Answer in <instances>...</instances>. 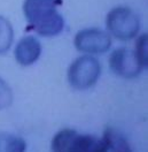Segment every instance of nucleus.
Returning a JSON list of instances; mask_svg holds the SVG:
<instances>
[{"label":"nucleus","mask_w":148,"mask_h":152,"mask_svg":"<svg viewBox=\"0 0 148 152\" xmlns=\"http://www.w3.org/2000/svg\"><path fill=\"white\" fill-rule=\"evenodd\" d=\"M134 52L137 53L142 65L147 66V35H142L139 37L138 42L136 43Z\"/></svg>","instance_id":"11"},{"label":"nucleus","mask_w":148,"mask_h":152,"mask_svg":"<svg viewBox=\"0 0 148 152\" xmlns=\"http://www.w3.org/2000/svg\"><path fill=\"white\" fill-rule=\"evenodd\" d=\"M53 152H106V145L93 136L78 135L65 129L55 135L52 142Z\"/></svg>","instance_id":"4"},{"label":"nucleus","mask_w":148,"mask_h":152,"mask_svg":"<svg viewBox=\"0 0 148 152\" xmlns=\"http://www.w3.org/2000/svg\"><path fill=\"white\" fill-rule=\"evenodd\" d=\"M14 39V30L10 22L0 15V54L6 53L10 48Z\"/></svg>","instance_id":"9"},{"label":"nucleus","mask_w":148,"mask_h":152,"mask_svg":"<svg viewBox=\"0 0 148 152\" xmlns=\"http://www.w3.org/2000/svg\"><path fill=\"white\" fill-rule=\"evenodd\" d=\"M41 54V44L33 36L21 38L14 50L15 60L21 66H31L37 61Z\"/></svg>","instance_id":"7"},{"label":"nucleus","mask_w":148,"mask_h":152,"mask_svg":"<svg viewBox=\"0 0 148 152\" xmlns=\"http://www.w3.org/2000/svg\"><path fill=\"white\" fill-rule=\"evenodd\" d=\"M101 75V65L96 58L91 56L78 57L68 69L69 84L77 90L92 88Z\"/></svg>","instance_id":"3"},{"label":"nucleus","mask_w":148,"mask_h":152,"mask_svg":"<svg viewBox=\"0 0 148 152\" xmlns=\"http://www.w3.org/2000/svg\"><path fill=\"white\" fill-rule=\"evenodd\" d=\"M27 143L16 135L0 132V152H25Z\"/></svg>","instance_id":"8"},{"label":"nucleus","mask_w":148,"mask_h":152,"mask_svg":"<svg viewBox=\"0 0 148 152\" xmlns=\"http://www.w3.org/2000/svg\"><path fill=\"white\" fill-rule=\"evenodd\" d=\"M106 26L111 36L122 40L128 42L137 37L140 29V21L138 15L128 7H115L107 14Z\"/></svg>","instance_id":"2"},{"label":"nucleus","mask_w":148,"mask_h":152,"mask_svg":"<svg viewBox=\"0 0 148 152\" xmlns=\"http://www.w3.org/2000/svg\"><path fill=\"white\" fill-rule=\"evenodd\" d=\"M61 0H25L23 13L28 28L43 37H54L62 32L65 19L57 12Z\"/></svg>","instance_id":"1"},{"label":"nucleus","mask_w":148,"mask_h":152,"mask_svg":"<svg viewBox=\"0 0 148 152\" xmlns=\"http://www.w3.org/2000/svg\"><path fill=\"white\" fill-rule=\"evenodd\" d=\"M13 103V91L8 83L0 77V110L9 107Z\"/></svg>","instance_id":"10"},{"label":"nucleus","mask_w":148,"mask_h":152,"mask_svg":"<svg viewBox=\"0 0 148 152\" xmlns=\"http://www.w3.org/2000/svg\"><path fill=\"white\" fill-rule=\"evenodd\" d=\"M77 51L87 54L106 53L111 46L109 32L98 28L83 29L77 32L74 40Z\"/></svg>","instance_id":"5"},{"label":"nucleus","mask_w":148,"mask_h":152,"mask_svg":"<svg viewBox=\"0 0 148 152\" xmlns=\"http://www.w3.org/2000/svg\"><path fill=\"white\" fill-rule=\"evenodd\" d=\"M109 66L116 75L123 78H133L138 76L145 67L134 51L125 48H117L111 53Z\"/></svg>","instance_id":"6"}]
</instances>
